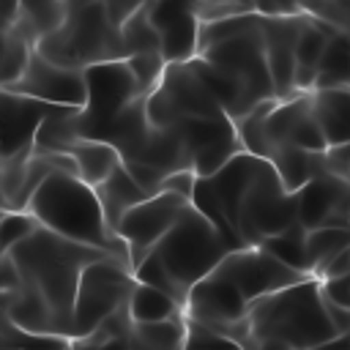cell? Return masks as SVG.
I'll list each match as a JSON object with an SVG mask.
<instances>
[{
	"mask_svg": "<svg viewBox=\"0 0 350 350\" xmlns=\"http://www.w3.org/2000/svg\"><path fill=\"white\" fill-rule=\"evenodd\" d=\"M347 334H350V331H347Z\"/></svg>",
	"mask_w": 350,
	"mask_h": 350,
	"instance_id": "cell-49",
	"label": "cell"
},
{
	"mask_svg": "<svg viewBox=\"0 0 350 350\" xmlns=\"http://www.w3.org/2000/svg\"><path fill=\"white\" fill-rule=\"evenodd\" d=\"M41 224L33 219L30 211H5L0 219V249L8 252L19 241H25L30 232H36Z\"/></svg>",
	"mask_w": 350,
	"mask_h": 350,
	"instance_id": "cell-35",
	"label": "cell"
},
{
	"mask_svg": "<svg viewBox=\"0 0 350 350\" xmlns=\"http://www.w3.org/2000/svg\"><path fill=\"white\" fill-rule=\"evenodd\" d=\"M298 197V224L309 230L342 227L350 224V180L336 175H320L309 180Z\"/></svg>",
	"mask_w": 350,
	"mask_h": 350,
	"instance_id": "cell-15",
	"label": "cell"
},
{
	"mask_svg": "<svg viewBox=\"0 0 350 350\" xmlns=\"http://www.w3.org/2000/svg\"><path fill=\"white\" fill-rule=\"evenodd\" d=\"M298 221V197L284 189L279 172L271 161L260 167L254 180L241 197L235 211L232 232L243 246H262L268 238L290 230Z\"/></svg>",
	"mask_w": 350,
	"mask_h": 350,
	"instance_id": "cell-6",
	"label": "cell"
},
{
	"mask_svg": "<svg viewBox=\"0 0 350 350\" xmlns=\"http://www.w3.org/2000/svg\"><path fill=\"white\" fill-rule=\"evenodd\" d=\"M134 284L137 279L129 262L118 257H104L90 262L79 276L68 339H82L93 334L109 314H115L120 306L129 304Z\"/></svg>",
	"mask_w": 350,
	"mask_h": 350,
	"instance_id": "cell-8",
	"label": "cell"
},
{
	"mask_svg": "<svg viewBox=\"0 0 350 350\" xmlns=\"http://www.w3.org/2000/svg\"><path fill=\"white\" fill-rule=\"evenodd\" d=\"M246 325L238 350H312L342 336L325 309L320 279H304L252 301Z\"/></svg>",
	"mask_w": 350,
	"mask_h": 350,
	"instance_id": "cell-2",
	"label": "cell"
},
{
	"mask_svg": "<svg viewBox=\"0 0 350 350\" xmlns=\"http://www.w3.org/2000/svg\"><path fill=\"white\" fill-rule=\"evenodd\" d=\"M230 252L232 246L224 241V235L194 205H189L172 230L134 268V279L164 290L180 306H186L189 290L213 273Z\"/></svg>",
	"mask_w": 350,
	"mask_h": 350,
	"instance_id": "cell-3",
	"label": "cell"
},
{
	"mask_svg": "<svg viewBox=\"0 0 350 350\" xmlns=\"http://www.w3.org/2000/svg\"><path fill=\"white\" fill-rule=\"evenodd\" d=\"M345 249H350L347 230H342V227L309 230L306 232V262H309V273L314 279H320L323 271L328 268V262L336 260Z\"/></svg>",
	"mask_w": 350,
	"mask_h": 350,
	"instance_id": "cell-28",
	"label": "cell"
},
{
	"mask_svg": "<svg viewBox=\"0 0 350 350\" xmlns=\"http://www.w3.org/2000/svg\"><path fill=\"white\" fill-rule=\"evenodd\" d=\"M27 211L41 227L129 262V246L107 224L96 189L77 175L52 172L33 194Z\"/></svg>",
	"mask_w": 350,
	"mask_h": 350,
	"instance_id": "cell-4",
	"label": "cell"
},
{
	"mask_svg": "<svg viewBox=\"0 0 350 350\" xmlns=\"http://www.w3.org/2000/svg\"><path fill=\"white\" fill-rule=\"evenodd\" d=\"M74 3H77V0H66V5H68V8H71V5H74Z\"/></svg>",
	"mask_w": 350,
	"mask_h": 350,
	"instance_id": "cell-44",
	"label": "cell"
},
{
	"mask_svg": "<svg viewBox=\"0 0 350 350\" xmlns=\"http://www.w3.org/2000/svg\"><path fill=\"white\" fill-rule=\"evenodd\" d=\"M36 52V46H30L19 33H14L11 27L3 30V57H0V90L11 88L14 82L22 79L30 55Z\"/></svg>",
	"mask_w": 350,
	"mask_h": 350,
	"instance_id": "cell-30",
	"label": "cell"
},
{
	"mask_svg": "<svg viewBox=\"0 0 350 350\" xmlns=\"http://www.w3.org/2000/svg\"><path fill=\"white\" fill-rule=\"evenodd\" d=\"M3 213H5V200H3V189H0V219H3Z\"/></svg>",
	"mask_w": 350,
	"mask_h": 350,
	"instance_id": "cell-42",
	"label": "cell"
},
{
	"mask_svg": "<svg viewBox=\"0 0 350 350\" xmlns=\"http://www.w3.org/2000/svg\"><path fill=\"white\" fill-rule=\"evenodd\" d=\"M262 249L271 252V254H273L276 260H282L284 265H290V268H295V271L312 276V273H309V262H306V230H304L298 221H295L290 230H284V232L268 238V241L262 243Z\"/></svg>",
	"mask_w": 350,
	"mask_h": 350,
	"instance_id": "cell-29",
	"label": "cell"
},
{
	"mask_svg": "<svg viewBox=\"0 0 350 350\" xmlns=\"http://www.w3.org/2000/svg\"><path fill=\"white\" fill-rule=\"evenodd\" d=\"M347 238H350V224H347Z\"/></svg>",
	"mask_w": 350,
	"mask_h": 350,
	"instance_id": "cell-45",
	"label": "cell"
},
{
	"mask_svg": "<svg viewBox=\"0 0 350 350\" xmlns=\"http://www.w3.org/2000/svg\"><path fill=\"white\" fill-rule=\"evenodd\" d=\"M11 93L52 104V107H85L88 101V85H85V71L63 68L46 60L38 49L30 55V63L22 74L19 82L5 88Z\"/></svg>",
	"mask_w": 350,
	"mask_h": 350,
	"instance_id": "cell-14",
	"label": "cell"
},
{
	"mask_svg": "<svg viewBox=\"0 0 350 350\" xmlns=\"http://www.w3.org/2000/svg\"><path fill=\"white\" fill-rule=\"evenodd\" d=\"M194 186H197V175L191 170H178V172H170L161 183L159 191H170V194H178V197H186L191 202V194H194Z\"/></svg>",
	"mask_w": 350,
	"mask_h": 350,
	"instance_id": "cell-39",
	"label": "cell"
},
{
	"mask_svg": "<svg viewBox=\"0 0 350 350\" xmlns=\"http://www.w3.org/2000/svg\"><path fill=\"white\" fill-rule=\"evenodd\" d=\"M96 197L101 202L104 219L112 227V232L118 230V221L123 219L126 211H131L134 205H139L142 200H148V191L129 175V170L120 164L104 183L96 186Z\"/></svg>",
	"mask_w": 350,
	"mask_h": 350,
	"instance_id": "cell-20",
	"label": "cell"
},
{
	"mask_svg": "<svg viewBox=\"0 0 350 350\" xmlns=\"http://www.w3.org/2000/svg\"><path fill=\"white\" fill-rule=\"evenodd\" d=\"M52 104L0 90V148L3 156L19 153L36 145V131Z\"/></svg>",
	"mask_w": 350,
	"mask_h": 350,
	"instance_id": "cell-18",
	"label": "cell"
},
{
	"mask_svg": "<svg viewBox=\"0 0 350 350\" xmlns=\"http://www.w3.org/2000/svg\"><path fill=\"white\" fill-rule=\"evenodd\" d=\"M219 279L230 282L249 304L257 298H265L271 293H279L284 287L301 284L304 279H314L306 276L290 265H284L282 260H276L271 252H265L262 246H243V249H232L213 271Z\"/></svg>",
	"mask_w": 350,
	"mask_h": 350,
	"instance_id": "cell-10",
	"label": "cell"
},
{
	"mask_svg": "<svg viewBox=\"0 0 350 350\" xmlns=\"http://www.w3.org/2000/svg\"><path fill=\"white\" fill-rule=\"evenodd\" d=\"M0 342L11 350H68L71 339L60 334H33L14 325L8 317L0 325Z\"/></svg>",
	"mask_w": 350,
	"mask_h": 350,
	"instance_id": "cell-31",
	"label": "cell"
},
{
	"mask_svg": "<svg viewBox=\"0 0 350 350\" xmlns=\"http://www.w3.org/2000/svg\"><path fill=\"white\" fill-rule=\"evenodd\" d=\"M312 104L328 145H350V88L314 90Z\"/></svg>",
	"mask_w": 350,
	"mask_h": 350,
	"instance_id": "cell-22",
	"label": "cell"
},
{
	"mask_svg": "<svg viewBox=\"0 0 350 350\" xmlns=\"http://www.w3.org/2000/svg\"><path fill=\"white\" fill-rule=\"evenodd\" d=\"M0 57H3V30H0Z\"/></svg>",
	"mask_w": 350,
	"mask_h": 350,
	"instance_id": "cell-43",
	"label": "cell"
},
{
	"mask_svg": "<svg viewBox=\"0 0 350 350\" xmlns=\"http://www.w3.org/2000/svg\"><path fill=\"white\" fill-rule=\"evenodd\" d=\"M325 172L350 180V145H328L323 150Z\"/></svg>",
	"mask_w": 350,
	"mask_h": 350,
	"instance_id": "cell-38",
	"label": "cell"
},
{
	"mask_svg": "<svg viewBox=\"0 0 350 350\" xmlns=\"http://www.w3.org/2000/svg\"><path fill=\"white\" fill-rule=\"evenodd\" d=\"M271 164L279 172L284 189L293 191V194L301 191L309 180H314L320 175H328L323 153H312V150H301V148H290V145L276 148V153L271 156Z\"/></svg>",
	"mask_w": 350,
	"mask_h": 350,
	"instance_id": "cell-23",
	"label": "cell"
},
{
	"mask_svg": "<svg viewBox=\"0 0 350 350\" xmlns=\"http://www.w3.org/2000/svg\"><path fill=\"white\" fill-rule=\"evenodd\" d=\"M249 306L252 304L230 282L219 279L216 273H208L189 290L183 314L205 325H227L243 320L249 314Z\"/></svg>",
	"mask_w": 350,
	"mask_h": 350,
	"instance_id": "cell-17",
	"label": "cell"
},
{
	"mask_svg": "<svg viewBox=\"0 0 350 350\" xmlns=\"http://www.w3.org/2000/svg\"><path fill=\"white\" fill-rule=\"evenodd\" d=\"M3 350H11V347H5V345H3Z\"/></svg>",
	"mask_w": 350,
	"mask_h": 350,
	"instance_id": "cell-46",
	"label": "cell"
},
{
	"mask_svg": "<svg viewBox=\"0 0 350 350\" xmlns=\"http://www.w3.org/2000/svg\"><path fill=\"white\" fill-rule=\"evenodd\" d=\"M16 3H19L16 14H22L38 30L41 38L49 36L55 27H60V22L68 14L66 0H16Z\"/></svg>",
	"mask_w": 350,
	"mask_h": 350,
	"instance_id": "cell-32",
	"label": "cell"
},
{
	"mask_svg": "<svg viewBox=\"0 0 350 350\" xmlns=\"http://www.w3.org/2000/svg\"><path fill=\"white\" fill-rule=\"evenodd\" d=\"M191 202L186 197L170 194V191H159L148 200H142L139 205H134L131 211L123 213V219L118 221V235L120 241L129 246V262L131 271L150 254V249L172 230V224L180 219V213L189 208Z\"/></svg>",
	"mask_w": 350,
	"mask_h": 350,
	"instance_id": "cell-11",
	"label": "cell"
},
{
	"mask_svg": "<svg viewBox=\"0 0 350 350\" xmlns=\"http://www.w3.org/2000/svg\"><path fill=\"white\" fill-rule=\"evenodd\" d=\"M126 63L131 66V71H134V77H137L139 88H142L148 96L156 90V85L161 82L164 68H167V63H164L161 52H139V55H131Z\"/></svg>",
	"mask_w": 350,
	"mask_h": 350,
	"instance_id": "cell-36",
	"label": "cell"
},
{
	"mask_svg": "<svg viewBox=\"0 0 350 350\" xmlns=\"http://www.w3.org/2000/svg\"><path fill=\"white\" fill-rule=\"evenodd\" d=\"M129 314L134 323H161L183 314V306L167 295L164 290H156L150 284L137 282L131 295H129Z\"/></svg>",
	"mask_w": 350,
	"mask_h": 350,
	"instance_id": "cell-25",
	"label": "cell"
},
{
	"mask_svg": "<svg viewBox=\"0 0 350 350\" xmlns=\"http://www.w3.org/2000/svg\"><path fill=\"white\" fill-rule=\"evenodd\" d=\"M36 49L55 66L74 71H85L109 60H129L123 33L101 3L71 5L60 27L44 36Z\"/></svg>",
	"mask_w": 350,
	"mask_h": 350,
	"instance_id": "cell-5",
	"label": "cell"
},
{
	"mask_svg": "<svg viewBox=\"0 0 350 350\" xmlns=\"http://www.w3.org/2000/svg\"><path fill=\"white\" fill-rule=\"evenodd\" d=\"M5 254L16 265L22 284L46 306L60 336L71 334L74 298L82 271L96 260L112 257L101 249L68 241L46 227H38L25 241L11 246Z\"/></svg>",
	"mask_w": 350,
	"mask_h": 350,
	"instance_id": "cell-1",
	"label": "cell"
},
{
	"mask_svg": "<svg viewBox=\"0 0 350 350\" xmlns=\"http://www.w3.org/2000/svg\"><path fill=\"white\" fill-rule=\"evenodd\" d=\"M68 156H71L74 164H77V178L85 180V183L93 186V189H96L98 183H104V180L123 164L118 148H112L109 142L85 139V137H79V139L71 145Z\"/></svg>",
	"mask_w": 350,
	"mask_h": 350,
	"instance_id": "cell-21",
	"label": "cell"
},
{
	"mask_svg": "<svg viewBox=\"0 0 350 350\" xmlns=\"http://www.w3.org/2000/svg\"><path fill=\"white\" fill-rule=\"evenodd\" d=\"M304 16H262V49L276 98L298 96L295 90V44Z\"/></svg>",
	"mask_w": 350,
	"mask_h": 350,
	"instance_id": "cell-16",
	"label": "cell"
},
{
	"mask_svg": "<svg viewBox=\"0 0 350 350\" xmlns=\"http://www.w3.org/2000/svg\"><path fill=\"white\" fill-rule=\"evenodd\" d=\"M331 88H350V33L345 30H336L328 38L314 82V90H331Z\"/></svg>",
	"mask_w": 350,
	"mask_h": 350,
	"instance_id": "cell-26",
	"label": "cell"
},
{
	"mask_svg": "<svg viewBox=\"0 0 350 350\" xmlns=\"http://www.w3.org/2000/svg\"><path fill=\"white\" fill-rule=\"evenodd\" d=\"M312 350H350V336L342 334V336H336V339H331V342H325V345H317V347H312Z\"/></svg>",
	"mask_w": 350,
	"mask_h": 350,
	"instance_id": "cell-40",
	"label": "cell"
},
{
	"mask_svg": "<svg viewBox=\"0 0 350 350\" xmlns=\"http://www.w3.org/2000/svg\"><path fill=\"white\" fill-rule=\"evenodd\" d=\"M202 3H216V5H235V8H246V11H254V0H202Z\"/></svg>",
	"mask_w": 350,
	"mask_h": 350,
	"instance_id": "cell-41",
	"label": "cell"
},
{
	"mask_svg": "<svg viewBox=\"0 0 350 350\" xmlns=\"http://www.w3.org/2000/svg\"><path fill=\"white\" fill-rule=\"evenodd\" d=\"M0 350H3V342H0Z\"/></svg>",
	"mask_w": 350,
	"mask_h": 350,
	"instance_id": "cell-47",
	"label": "cell"
},
{
	"mask_svg": "<svg viewBox=\"0 0 350 350\" xmlns=\"http://www.w3.org/2000/svg\"><path fill=\"white\" fill-rule=\"evenodd\" d=\"M79 3H101L104 8H107V14H109V19L118 25V27H123L137 11H142L150 0H77L74 5H79Z\"/></svg>",
	"mask_w": 350,
	"mask_h": 350,
	"instance_id": "cell-37",
	"label": "cell"
},
{
	"mask_svg": "<svg viewBox=\"0 0 350 350\" xmlns=\"http://www.w3.org/2000/svg\"><path fill=\"white\" fill-rule=\"evenodd\" d=\"M79 107H49V112L44 115L38 131H36V145L55 150V153H68L71 145L79 139L74 118H77Z\"/></svg>",
	"mask_w": 350,
	"mask_h": 350,
	"instance_id": "cell-27",
	"label": "cell"
},
{
	"mask_svg": "<svg viewBox=\"0 0 350 350\" xmlns=\"http://www.w3.org/2000/svg\"><path fill=\"white\" fill-rule=\"evenodd\" d=\"M347 336H350V334H347Z\"/></svg>",
	"mask_w": 350,
	"mask_h": 350,
	"instance_id": "cell-48",
	"label": "cell"
},
{
	"mask_svg": "<svg viewBox=\"0 0 350 350\" xmlns=\"http://www.w3.org/2000/svg\"><path fill=\"white\" fill-rule=\"evenodd\" d=\"M336 33V27L304 16L301 33H298V44H295V90L298 93H314V82H317V71H320V60L325 52L328 38Z\"/></svg>",
	"mask_w": 350,
	"mask_h": 350,
	"instance_id": "cell-19",
	"label": "cell"
},
{
	"mask_svg": "<svg viewBox=\"0 0 350 350\" xmlns=\"http://www.w3.org/2000/svg\"><path fill=\"white\" fill-rule=\"evenodd\" d=\"M85 85H88V101L77 112L74 126L77 134L85 139H104L107 129L120 118L123 109H129L137 98L148 96L131 66L126 60H109L85 68Z\"/></svg>",
	"mask_w": 350,
	"mask_h": 350,
	"instance_id": "cell-7",
	"label": "cell"
},
{
	"mask_svg": "<svg viewBox=\"0 0 350 350\" xmlns=\"http://www.w3.org/2000/svg\"><path fill=\"white\" fill-rule=\"evenodd\" d=\"M186 334V314L161 323H131L129 347L131 350H178Z\"/></svg>",
	"mask_w": 350,
	"mask_h": 350,
	"instance_id": "cell-24",
	"label": "cell"
},
{
	"mask_svg": "<svg viewBox=\"0 0 350 350\" xmlns=\"http://www.w3.org/2000/svg\"><path fill=\"white\" fill-rule=\"evenodd\" d=\"M120 33H123L129 57H131V55H139V52H159V36H156L153 25L148 22L145 8L137 11V14L120 27Z\"/></svg>",
	"mask_w": 350,
	"mask_h": 350,
	"instance_id": "cell-33",
	"label": "cell"
},
{
	"mask_svg": "<svg viewBox=\"0 0 350 350\" xmlns=\"http://www.w3.org/2000/svg\"><path fill=\"white\" fill-rule=\"evenodd\" d=\"M178 350H180V347H178Z\"/></svg>",
	"mask_w": 350,
	"mask_h": 350,
	"instance_id": "cell-50",
	"label": "cell"
},
{
	"mask_svg": "<svg viewBox=\"0 0 350 350\" xmlns=\"http://www.w3.org/2000/svg\"><path fill=\"white\" fill-rule=\"evenodd\" d=\"M260 27H262V19L254 30L241 33L235 38H227L221 44H213V46H208L197 55L205 63H211L213 68H219L238 88L243 115H249L257 104H262L268 98H276L273 82H271V74H268V63H265Z\"/></svg>",
	"mask_w": 350,
	"mask_h": 350,
	"instance_id": "cell-9",
	"label": "cell"
},
{
	"mask_svg": "<svg viewBox=\"0 0 350 350\" xmlns=\"http://www.w3.org/2000/svg\"><path fill=\"white\" fill-rule=\"evenodd\" d=\"M145 16L159 36L164 63H189L200 55V0H150Z\"/></svg>",
	"mask_w": 350,
	"mask_h": 350,
	"instance_id": "cell-12",
	"label": "cell"
},
{
	"mask_svg": "<svg viewBox=\"0 0 350 350\" xmlns=\"http://www.w3.org/2000/svg\"><path fill=\"white\" fill-rule=\"evenodd\" d=\"M265 137L271 145V156L276 153V148H284V145L312 150V153H323L328 148L323 126L314 115L312 93H298V96L276 101V107L265 118Z\"/></svg>",
	"mask_w": 350,
	"mask_h": 350,
	"instance_id": "cell-13",
	"label": "cell"
},
{
	"mask_svg": "<svg viewBox=\"0 0 350 350\" xmlns=\"http://www.w3.org/2000/svg\"><path fill=\"white\" fill-rule=\"evenodd\" d=\"M180 350H238V347H235L232 339H227L216 328L186 317V334H183Z\"/></svg>",
	"mask_w": 350,
	"mask_h": 350,
	"instance_id": "cell-34",
	"label": "cell"
}]
</instances>
